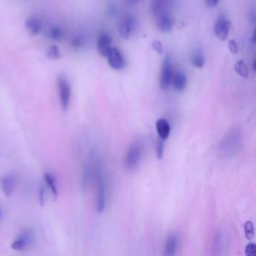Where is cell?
<instances>
[{
	"instance_id": "1",
	"label": "cell",
	"mask_w": 256,
	"mask_h": 256,
	"mask_svg": "<svg viewBox=\"0 0 256 256\" xmlns=\"http://www.w3.org/2000/svg\"><path fill=\"white\" fill-rule=\"evenodd\" d=\"M93 179L96 182V203L95 207L99 213L103 212L106 208L108 199V182L102 167L99 163H96Z\"/></svg>"
},
{
	"instance_id": "2",
	"label": "cell",
	"mask_w": 256,
	"mask_h": 256,
	"mask_svg": "<svg viewBox=\"0 0 256 256\" xmlns=\"http://www.w3.org/2000/svg\"><path fill=\"white\" fill-rule=\"evenodd\" d=\"M241 145V132L239 129H232L223 137L220 145L219 152L223 157L234 156Z\"/></svg>"
},
{
	"instance_id": "3",
	"label": "cell",
	"mask_w": 256,
	"mask_h": 256,
	"mask_svg": "<svg viewBox=\"0 0 256 256\" xmlns=\"http://www.w3.org/2000/svg\"><path fill=\"white\" fill-rule=\"evenodd\" d=\"M143 154V148L140 141L135 140L133 141L129 147H128L125 157H124V166L128 171L135 170L142 159Z\"/></svg>"
},
{
	"instance_id": "4",
	"label": "cell",
	"mask_w": 256,
	"mask_h": 256,
	"mask_svg": "<svg viewBox=\"0 0 256 256\" xmlns=\"http://www.w3.org/2000/svg\"><path fill=\"white\" fill-rule=\"evenodd\" d=\"M57 87L59 94V102L61 109L67 111L71 100V85L67 77L64 74H60L57 77Z\"/></svg>"
},
{
	"instance_id": "5",
	"label": "cell",
	"mask_w": 256,
	"mask_h": 256,
	"mask_svg": "<svg viewBox=\"0 0 256 256\" xmlns=\"http://www.w3.org/2000/svg\"><path fill=\"white\" fill-rule=\"evenodd\" d=\"M137 27V20L134 15L127 14L119 22L118 31L123 39H129Z\"/></svg>"
},
{
	"instance_id": "6",
	"label": "cell",
	"mask_w": 256,
	"mask_h": 256,
	"mask_svg": "<svg viewBox=\"0 0 256 256\" xmlns=\"http://www.w3.org/2000/svg\"><path fill=\"white\" fill-rule=\"evenodd\" d=\"M173 62L170 55H167L162 63L161 67V75H160L159 86L162 90H166L171 85V80L173 76Z\"/></svg>"
},
{
	"instance_id": "7",
	"label": "cell",
	"mask_w": 256,
	"mask_h": 256,
	"mask_svg": "<svg viewBox=\"0 0 256 256\" xmlns=\"http://www.w3.org/2000/svg\"><path fill=\"white\" fill-rule=\"evenodd\" d=\"M34 241V232L32 229H24L19 233V235L14 239L11 244V248L17 251H23L29 248Z\"/></svg>"
},
{
	"instance_id": "8",
	"label": "cell",
	"mask_w": 256,
	"mask_h": 256,
	"mask_svg": "<svg viewBox=\"0 0 256 256\" xmlns=\"http://www.w3.org/2000/svg\"><path fill=\"white\" fill-rule=\"evenodd\" d=\"M230 31V21L227 17L224 15H221L218 17V19L215 22L214 25V34L215 36L220 40L224 41L226 40Z\"/></svg>"
},
{
	"instance_id": "9",
	"label": "cell",
	"mask_w": 256,
	"mask_h": 256,
	"mask_svg": "<svg viewBox=\"0 0 256 256\" xmlns=\"http://www.w3.org/2000/svg\"><path fill=\"white\" fill-rule=\"evenodd\" d=\"M107 62L110 68L114 70H122L126 66V61L121 53V51L116 47H111L108 55H107Z\"/></svg>"
},
{
	"instance_id": "10",
	"label": "cell",
	"mask_w": 256,
	"mask_h": 256,
	"mask_svg": "<svg viewBox=\"0 0 256 256\" xmlns=\"http://www.w3.org/2000/svg\"><path fill=\"white\" fill-rule=\"evenodd\" d=\"M111 43L112 38L111 36L106 33V32H102L97 39V43H96V47H97V52L102 57H107L110 49H111Z\"/></svg>"
},
{
	"instance_id": "11",
	"label": "cell",
	"mask_w": 256,
	"mask_h": 256,
	"mask_svg": "<svg viewBox=\"0 0 256 256\" xmlns=\"http://www.w3.org/2000/svg\"><path fill=\"white\" fill-rule=\"evenodd\" d=\"M225 247H226L225 235H224L221 231H219L215 234L212 242V246H211L212 256H222Z\"/></svg>"
},
{
	"instance_id": "12",
	"label": "cell",
	"mask_w": 256,
	"mask_h": 256,
	"mask_svg": "<svg viewBox=\"0 0 256 256\" xmlns=\"http://www.w3.org/2000/svg\"><path fill=\"white\" fill-rule=\"evenodd\" d=\"M174 19L169 12L163 13L157 17V26L158 29L163 32V33H168L173 28Z\"/></svg>"
},
{
	"instance_id": "13",
	"label": "cell",
	"mask_w": 256,
	"mask_h": 256,
	"mask_svg": "<svg viewBox=\"0 0 256 256\" xmlns=\"http://www.w3.org/2000/svg\"><path fill=\"white\" fill-rule=\"evenodd\" d=\"M179 245V237L177 234L172 233L170 234L164 243L163 249V256H175Z\"/></svg>"
},
{
	"instance_id": "14",
	"label": "cell",
	"mask_w": 256,
	"mask_h": 256,
	"mask_svg": "<svg viewBox=\"0 0 256 256\" xmlns=\"http://www.w3.org/2000/svg\"><path fill=\"white\" fill-rule=\"evenodd\" d=\"M15 185L16 179L15 176L12 174H6L1 178V180H0V187H1L3 194L6 196H10L12 194Z\"/></svg>"
},
{
	"instance_id": "15",
	"label": "cell",
	"mask_w": 256,
	"mask_h": 256,
	"mask_svg": "<svg viewBox=\"0 0 256 256\" xmlns=\"http://www.w3.org/2000/svg\"><path fill=\"white\" fill-rule=\"evenodd\" d=\"M156 131L158 134V137L162 140H166L171 132V127L169 122L165 118H159L156 121Z\"/></svg>"
},
{
	"instance_id": "16",
	"label": "cell",
	"mask_w": 256,
	"mask_h": 256,
	"mask_svg": "<svg viewBox=\"0 0 256 256\" xmlns=\"http://www.w3.org/2000/svg\"><path fill=\"white\" fill-rule=\"evenodd\" d=\"M171 3V0H153L151 2V11L157 17L163 13L168 12L167 8Z\"/></svg>"
},
{
	"instance_id": "17",
	"label": "cell",
	"mask_w": 256,
	"mask_h": 256,
	"mask_svg": "<svg viewBox=\"0 0 256 256\" xmlns=\"http://www.w3.org/2000/svg\"><path fill=\"white\" fill-rule=\"evenodd\" d=\"M171 85L176 91H183L187 85V77L182 71H175L172 76Z\"/></svg>"
},
{
	"instance_id": "18",
	"label": "cell",
	"mask_w": 256,
	"mask_h": 256,
	"mask_svg": "<svg viewBox=\"0 0 256 256\" xmlns=\"http://www.w3.org/2000/svg\"><path fill=\"white\" fill-rule=\"evenodd\" d=\"M25 26L27 30L30 32L31 35H37L42 27V23L40 19L36 16H30L25 21Z\"/></svg>"
},
{
	"instance_id": "19",
	"label": "cell",
	"mask_w": 256,
	"mask_h": 256,
	"mask_svg": "<svg viewBox=\"0 0 256 256\" xmlns=\"http://www.w3.org/2000/svg\"><path fill=\"white\" fill-rule=\"evenodd\" d=\"M190 60H191L192 66H194L195 68H198V69L202 68L205 64V55H204L202 49L197 48L192 52Z\"/></svg>"
},
{
	"instance_id": "20",
	"label": "cell",
	"mask_w": 256,
	"mask_h": 256,
	"mask_svg": "<svg viewBox=\"0 0 256 256\" xmlns=\"http://www.w3.org/2000/svg\"><path fill=\"white\" fill-rule=\"evenodd\" d=\"M43 180L45 182V184L47 185V187L50 189L51 193L53 194L54 198H57L58 196V188H57V182L56 179L54 177V175L50 172H46L43 175Z\"/></svg>"
},
{
	"instance_id": "21",
	"label": "cell",
	"mask_w": 256,
	"mask_h": 256,
	"mask_svg": "<svg viewBox=\"0 0 256 256\" xmlns=\"http://www.w3.org/2000/svg\"><path fill=\"white\" fill-rule=\"evenodd\" d=\"M234 71L237 73L238 76H240L241 78H247L249 76V69H248V65L245 63L244 60H238L235 64H234Z\"/></svg>"
},
{
	"instance_id": "22",
	"label": "cell",
	"mask_w": 256,
	"mask_h": 256,
	"mask_svg": "<svg viewBox=\"0 0 256 256\" xmlns=\"http://www.w3.org/2000/svg\"><path fill=\"white\" fill-rule=\"evenodd\" d=\"M63 30L57 25H52L48 30V37L54 41L61 40L63 38Z\"/></svg>"
},
{
	"instance_id": "23",
	"label": "cell",
	"mask_w": 256,
	"mask_h": 256,
	"mask_svg": "<svg viewBox=\"0 0 256 256\" xmlns=\"http://www.w3.org/2000/svg\"><path fill=\"white\" fill-rule=\"evenodd\" d=\"M86 44V38L85 36L79 34V35H76L72 40H71V47L78 51V50H81Z\"/></svg>"
},
{
	"instance_id": "24",
	"label": "cell",
	"mask_w": 256,
	"mask_h": 256,
	"mask_svg": "<svg viewBox=\"0 0 256 256\" xmlns=\"http://www.w3.org/2000/svg\"><path fill=\"white\" fill-rule=\"evenodd\" d=\"M47 57L51 60H57L61 57V53H60V50H59V47L55 44L49 46V48L47 49Z\"/></svg>"
},
{
	"instance_id": "25",
	"label": "cell",
	"mask_w": 256,
	"mask_h": 256,
	"mask_svg": "<svg viewBox=\"0 0 256 256\" xmlns=\"http://www.w3.org/2000/svg\"><path fill=\"white\" fill-rule=\"evenodd\" d=\"M164 140L160 139L159 137L157 138V141H156V156H157V159L161 160L163 158V155H164Z\"/></svg>"
},
{
	"instance_id": "26",
	"label": "cell",
	"mask_w": 256,
	"mask_h": 256,
	"mask_svg": "<svg viewBox=\"0 0 256 256\" xmlns=\"http://www.w3.org/2000/svg\"><path fill=\"white\" fill-rule=\"evenodd\" d=\"M244 233H245L246 239H248V240H251L254 237V226L251 221H246L245 225H244Z\"/></svg>"
},
{
	"instance_id": "27",
	"label": "cell",
	"mask_w": 256,
	"mask_h": 256,
	"mask_svg": "<svg viewBox=\"0 0 256 256\" xmlns=\"http://www.w3.org/2000/svg\"><path fill=\"white\" fill-rule=\"evenodd\" d=\"M151 46L153 48V50L155 52H157L158 54H161L164 52V46H163V43L160 41V40H154L152 43H151Z\"/></svg>"
},
{
	"instance_id": "28",
	"label": "cell",
	"mask_w": 256,
	"mask_h": 256,
	"mask_svg": "<svg viewBox=\"0 0 256 256\" xmlns=\"http://www.w3.org/2000/svg\"><path fill=\"white\" fill-rule=\"evenodd\" d=\"M245 256H256V244L249 242L245 248Z\"/></svg>"
},
{
	"instance_id": "29",
	"label": "cell",
	"mask_w": 256,
	"mask_h": 256,
	"mask_svg": "<svg viewBox=\"0 0 256 256\" xmlns=\"http://www.w3.org/2000/svg\"><path fill=\"white\" fill-rule=\"evenodd\" d=\"M118 13V7L116 5V3L114 2H110L107 6V14L110 17H114L116 14Z\"/></svg>"
},
{
	"instance_id": "30",
	"label": "cell",
	"mask_w": 256,
	"mask_h": 256,
	"mask_svg": "<svg viewBox=\"0 0 256 256\" xmlns=\"http://www.w3.org/2000/svg\"><path fill=\"white\" fill-rule=\"evenodd\" d=\"M228 49H229V51H230L232 54H237V53H238L239 47H238L237 42H236L234 39H231V40L228 42Z\"/></svg>"
},
{
	"instance_id": "31",
	"label": "cell",
	"mask_w": 256,
	"mask_h": 256,
	"mask_svg": "<svg viewBox=\"0 0 256 256\" xmlns=\"http://www.w3.org/2000/svg\"><path fill=\"white\" fill-rule=\"evenodd\" d=\"M219 0H205V4L209 8H214L218 5Z\"/></svg>"
},
{
	"instance_id": "32",
	"label": "cell",
	"mask_w": 256,
	"mask_h": 256,
	"mask_svg": "<svg viewBox=\"0 0 256 256\" xmlns=\"http://www.w3.org/2000/svg\"><path fill=\"white\" fill-rule=\"evenodd\" d=\"M39 200H40V203L43 205L44 200H45V188L43 186H41L39 189Z\"/></svg>"
},
{
	"instance_id": "33",
	"label": "cell",
	"mask_w": 256,
	"mask_h": 256,
	"mask_svg": "<svg viewBox=\"0 0 256 256\" xmlns=\"http://www.w3.org/2000/svg\"><path fill=\"white\" fill-rule=\"evenodd\" d=\"M139 1H140V0H125L126 4H127L128 6H131V7L137 5V4L139 3Z\"/></svg>"
},
{
	"instance_id": "34",
	"label": "cell",
	"mask_w": 256,
	"mask_h": 256,
	"mask_svg": "<svg viewBox=\"0 0 256 256\" xmlns=\"http://www.w3.org/2000/svg\"><path fill=\"white\" fill-rule=\"evenodd\" d=\"M1 216H2V212H1V210H0V218H1Z\"/></svg>"
}]
</instances>
